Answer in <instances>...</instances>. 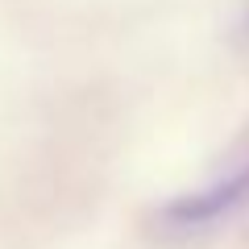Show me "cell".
Listing matches in <instances>:
<instances>
[{
    "instance_id": "cell-1",
    "label": "cell",
    "mask_w": 249,
    "mask_h": 249,
    "mask_svg": "<svg viewBox=\"0 0 249 249\" xmlns=\"http://www.w3.org/2000/svg\"><path fill=\"white\" fill-rule=\"evenodd\" d=\"M245 208H249V158L237 170H229L224 178H216V183L170 199L162 208V224L178 229V232H199V229H212L220 220H232Z\"/></svg>"
}]
</instances>
